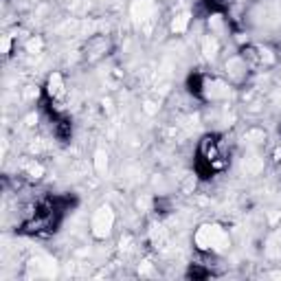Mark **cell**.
<instances>
[{"mask_svg":"<svg viewBox=\"0 0 281 281\" xmlns=\"http://www.w3.org/2000/svg\"><path fill=\"white\" fill-rule=\"evenodd\" d=\"M114 211H112V206L110 204H101L97 206V211L92 213V218H90V233H92V238L95 240H106L110 233H112V228H114Z\"/></svg>","mask_w":281,"mask_h":281,"instance_id":"cell-2","label":"cell"},{"mask_svg":"<svg viewBox=\"0 0 281 281\" xmlns=\"http://www.w3.org/2000/svg\"><path fill=\"white\" fill-rule=\"evenodd\" d=\"M244 169H246V174H260L264 169V158L262 156H248L244 160Z\"/></svg>","mask_w":281,"mask_h":281,"instance_id":"cell-11","label":"cell"},{"mask_svg":"<svg viewBox=\"0 0 281 281\" xmlns=\"http://www.w3.org/2000/svg\"><path fill=\"white\" fill-rule=\"evenodd\" d=\"M246 60L244 57H240V55H233V57H228L226 60V75H228V79L231 81H242L244 77H246Z\"/></svg>","mask_w":281,"mask_h":281,"instance_id":"cell-4","label":"cell"},{"mask_svg":"<svg viewBox=\"0 0 281 281\" xmlns=\"http://www.w3.org/2000/svg\"><path fill=\"white\" fill-rule=\"evenodd\" d=\"M143 110H145L147 114H154V112H156V108H154V103H152V101H145V108H143Z\"/></svg>","mask_w":281,"mask_h":281,"instance_id":"cell-16","label":"cell"},{"mask_svg":"<svg viewBox=\"0 0 281 281\" xmlns=\"http://www.w3.org/2000/svg\"><path fill=\"white\" fill-rule=\"evenodd\" d=\"M27 53H31V55H38L42 53V49H44V40L40 38V35H33V38H29L27 40Z\"/></svg>","mask_w":281,"mask_h":281,"instance_id":"cell-12","label":"cell"},{"mask_svg":"<svg viewBox=\"0 0 281 281\" xmlns=\"http://www.w3.org/2000/svg\"><path fill=\"white\" fill-rule=\"evenodd\" d=\"M264 255L268 257V260H272V262L281 260V231H275V233L268 235L266 246H264Z\"/></svg>","mask_w":281,"mask_h":281,"instance_id":"cell-6","label":"cell"},{"mask_svg":"<svg viewBox=\"0 0 281 281\" xmlns=\"http://www.w3.org/2000/svg\"><path fill=\"white\" fill-rule=\"evenodd\" d=\"M189 25H191V13L182 11V13H178V16H174V20H172V33L180 35V33L187 31Z\"/></svg>","mask_w":281,"mask_h":281,"instance_id":"cell-8","label":"cell"},{"mask_svg":"<svg viewBox=\"0 0 281 281\" xmlns=\"http://www.w3.org/2000/svg\"><path fill=\"white\" fill-rule=\"evenodd\" d=\"M92 165H95V172H97V174H106L108 172V152L106 150H97V152H95Z\"/></svg>","mask_w":281,"mask_h":281,"instance_id":"cell-10","label":"cell"},{"mask_svg":"<svg viewBox=\"0 0 281 281\" xmlns=\"http://www.w3.org/2000/svg\"><path fill=\"white\" fill-rule=\"evenodd\" d=\"M46 95L51 99H60L66 95V84H64V77L60 73H51L49 79H46Z\"/></svg>","mask_w":281,"mask_h":281,"instance_id":"cell-5","label":"cell"},{"mask_svg":"<svg viewBox=\"0 0 281 281\" xmlns=\"http://www.w3.org/2000/svg\"><path fill=\"white\" fill-rule=\"evenodd\" d=\"M202 53H204V57L206 60H216L218 57V53H220V42H218V38L213 33H209L206 38L202 40Z\"/></svg>","mask_w":281,"mask_h":281,"instance_id":"cell-7","label":"cell"},{"mask_svg":"<svg viewBox=\"0 0 281 281\" xmlns=\"http://www.w3.org/2000/svg\"><path fill=\"white\" fill-rule=\"evenodd\" d=\"M9 51H11V38L3 35V55H9Z\"/></svg>","mask_w":281,"mask_h":281,"instance_id":"cell-14","label":"cell"},{"mask_svg":"<svg viewBox=\"0 0 281 281\" xmlns=\"http://www.w3.org/2000/svg\"><path fill=\"white\" fill-rule=\"evenodd\" d=\"M154 13H156L154 0H134V5H132V18H134V22H138V25L152 20Z\"/></svg>","mask_w":281,"mask_h":281,"instance_id":"cell-3","label":"cell"},{"mask_svg":"<svg viewBox=\"0 0 281 281\" xmlns=\"http://www.w3.org/2000/svg\"><path fill=\"white\" fill-rule=\"evenodd\" d=\"M138 275H152V266H150V262H145V266H143V270L138 268Z\"/></svg>","mask_w":281,"mask_h":281,"instance_id":"cell-15","label":"cell"},{"mask_svg":"<svg viewBox=\"0 0 281 281\" xmlns=\"http://www.w3.org/2000/svg\"><path fill=\"white\" fill-rule=\"evenodd\" d=\"M244 138H246L248 143H253V145H260V143L266 140V134H264V130H248Z\"/></svg>","mask_w":281,"mask_h":281,"instance_id":"cell-13","label":"cell"},{"mask_svg":"<svg viewBox=\"0 0 281 281\" xmlns=\"http://www.w3.org/2000/svg\"><path fill=\"white\" fill-rule=\"evenodd\" d=\"M25 174L29 176V178H33V180H40L42 176H44V165H42L40 160H35V158L27 160L25 162Z\"/></svg>","mask_w":281,"mask_h":281,"instance_id":"cell-9","label":"cell"},{"mask_svg":"<svg viewBox=\"0 0 281 281\" xmlns=\"http://www.w3.org/2000/svg\"><path fill=\"white\" fill-rule=\"evenodd\" d=\"M194 244L200 250H213V253H222L231 246L228 233L218 224H202L198 226V231L194 233Z\"/></svg>","mask_w":281,"mask_h":281,"instance_id":"cell-1","label":"cell"}]
</instances>
